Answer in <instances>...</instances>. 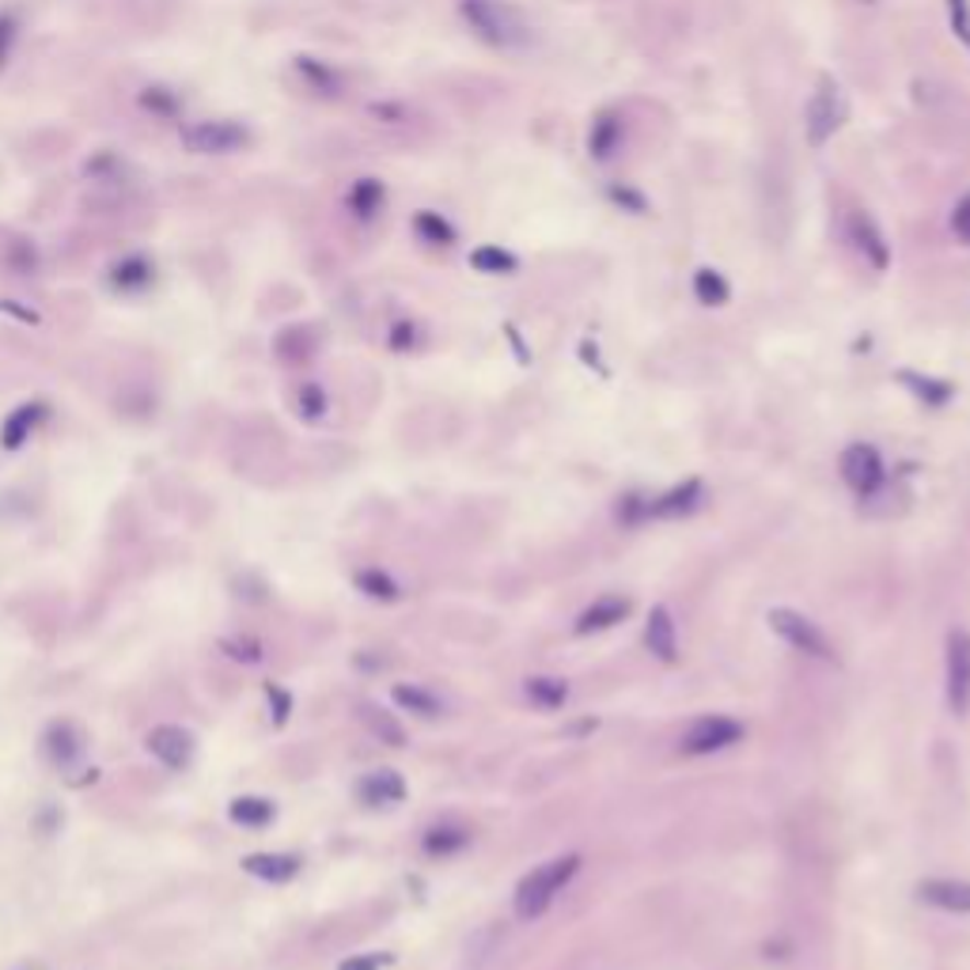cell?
<instances>
[{"label":"cell","instance_id":"8992f818","mask_svg":"<svg viewBox=\"0 0 970 970\" xmlns=\"http://www.w3.org/2000/svg\"><path fill=\"white\" fill-rule=\"evenodd\" d=\"M804 126H808V145L823 148L834 129L842 126V92H838L834 80H819V92L811 95L808 114H804Z\"/></svg>","mask_w":970,"mask_h":970},{"label":"cell","instance_id":"e575fe53","mask_svg":"<svg viewBox=\"0 0 970 970\" xmlns=\"http://www.w3.org/2000/svg\"><path fill=\"white\" fill-rule=\"evenodd\" d=\"M951 232L963 243H970V194L956 205V212H951Z\"/></svg>","mask_w":970,"mask_h":970},{"label":"cell","instance_id":"f35d334b","mask_svg":"<svg viewBox=\"0 0 970 970\" xmlns=\"http://www.w3.org/2000/svg\"><path fill=\"white\" fill-rule=\"evenodd\" d=\"M15 43V20L12 15H0V65L8 61V49Z\"/></svg>","mask_w":970,"mask_h":970},{"label":"cell","instance_id":"e0dca14e","mask_svg":"<svg viewBox=\"0 0 970 970\" xmlns=\"http://www.w3.org/2000/svg\"><path fill=\"white\" fill-rule=\"evenodd\" d=\"M43 402H27V406H20L12 417L4 422V429H0V443H4L8 451L23 448V440H31V432H35V425L43 422Z\"/></svg>","mask_w":970,"mask_h":970},{"label":"cell","instance_id":"3957f363","mask_svg":"<svg viewBox=\"0 0 970 970\" xmlns=\"http://www.w3.org/2000/svg\"><path fill=\"white\" fill-rule=\"evenodd\" d=\"M766 622H770V630H774L781 640H788V645L796 648V653L816 656V660H834V645H830V637L811 619H804L800 611L777 607V611H770Z\"/></svg>","mask_w":970,"mask_h":970},{"label":"cell","instance_id":"f546056e","mask_svg":"<svg viewBox=\"0 0 970 970\" xmlns=\"http://www.w3.org/2000/svg\"><path fill=\"white\" fill-rule=\"evenodd\" d=\"M417 232H422L429 243H437V246H451V240H455L451 224H448V220H440L437 212H417Z\"/></svg>","mask_w":970,"mask_h":970},{"label":"cell","instance_id":"7c38bea8","mask_svg":"<svg viewBox=\"0 0 970 970\" xmlns=\"http://www.w3.org/2000/svg\"><path fill=\"white\" fill-rule=\"evenodd\" d=\"M645 640H648V648H653L656 660H663V663L679 660V633H675V622H671L668 607H653L648 626H645Z\"/></svg>","mask_w":970,"mask_h":970},{"label":"cell","instance_id":"30bf717a","mask_svg":"<svg viewBox=\"0 0 970 970\" xmlns=\"http://www.w3.org/2000/svg\"><path fill=\"white\" fill-rule=\"evenodd\" d=\"M917 899L948 914H970V884L967 879H922Z\"/></svg>","mask_w":970,"mask_h":970},{"label":"cell","instance_id":"cb8c5ba5","mask_svg":"<svg viewBox=\"0 0 970 970\" xmlns=\"http://www.w3.org/2000/svg\"><path fill=\"white\" fill-rule=\"evenodd\" d=\"M394 705H402V709L417 713V717H440V697H432L429 690L422 686H394Z\"/></svg>","mask_w":970,"mask_h":970},{"label":"cell","instance_id":"d6a6232c","mask_svg":"<svg viewBox=\"0 0 970 970\" xmlns=\"http://www.w3.org/2000/svg\"><path fill=\"white\" fill-rule=\"evenodd\" d=\"M300 72H308V80L315 88H323L326 95L334 92V88H338V80H334V72H326V69H319L315 61H300Z\"/></svg>","mask_w":970,"mask_h":970},{"label":"cell","instance_id":"d6986e66","mask_svg":"<svg viewBox=\"0 0 970 970\" xmlns=\"http://www.w3.org/2000/svg\"><path fill=\"white\" fill-rule=\"evenodd\" d=\"M46 743H49V754H54L61 766H69V762H77L80 754H84V736H80V728L69 725V720L49 728Z\"/></svg>","mask_w":970,"mask_h":970},{"label":"cell","instance_id":"9c48e42d","mask_svg":"<svg viewBox=\"0 0 970 970\" xmlns=\"http://www.w3.org/2000/svg\"><path fill=\"white\" fill-rule=\"evenodd\" d=\"M148 751L163 762L168 770H183L194 759V736L178 725H160L148 731Z\"/></svg>","mask_w":970,"mask_h":970},{"label":"cell","instance_id":"836d02e7","mask_svg":"<svg viewBox=\"0 0 970 970\" xmlns=\"http://www.w3.org/2000/svg\"><path fill=\"white\" fill-rule=\"evenodd\" d=\"M902 380L922 394L925 402H944V399H948V388H944V383H928V380H917V376H902Z\"/></svg>","mask_w":970,"mask_h":970},{"label":"cell","instance_id":"5b68a950","mask_svg":"<svg viewBox=\"0 0 970 970\" xmlns=\"http://www.w3.org/2000/svg\"><path fill=\"white\" fill-rule=\"evenodd\" d=\"M739 739H743V725L713 713V717H697L694 725L682 731L679 751L682 754H713V751H725V747L739 743Z\"/></svg>","mask_w":970,"mask_h":970},{"label":"cell","instance_id":"ffe728a7","mask_svg":"<svg viewBox=\"0 0 970 970\" xmlns=\"http://www.w3.org/2000/svg\"><path fill=\"white\" fill-rule=\"evenodd\" d=\"M466 842H471V830L440 823V827L425 830V842L422 845H425V853H432V857H451V853H459Z\"/></svg>","mask_w":970,"mask_h":970},{"label":"cell","instance_id":"603a6c76","mask_svg":"<svg viewBox=\"0 0 970 970\" xmlns=\"http://www.w3.org/2000/svg\"><path fill=\"white\" fill-rule=\"evenodd\" d=\"M232 823L254 827V830L274 823V800H262V796H240V800H232Z\"/></svg>","mask_w":970,"mask_h":970},{"label":"cell","instance_id":"4dcf8cb0","mask_svg":"<svg viewBox=\"0 0 970 970\" xmlns=\"http://www.w3.org/2000/svg\"><path fill=\"white\" fill-rule=\"evenodd\" d=\"M224 653L232 656V660H243V663H258L262 660V645L251 637L243 640H224Z\"/></svg>","mask_w":970,"mask_h":970},{"label":"cell","instance_id":"2e32d148","mask_svg":"<svg viewBox=\"0 0 970 970\" xmlns=\"http://www.w3.org/2000/svg\"><path fill=\"white\" fill-rule=\"evenodd\" d=\"M850 235H853V243H857V251L865 254V258L873 262L876 269H887V262H891V251H887L884 235H879V228L865 217V212H857V217H853Z\"/></svg>","mask_w":970,"mask_h":970},{"label":"cell","instance_id":"ac0fdd59","mask_svg":"<svg viewBox=\"0 0 970 970\" xmlns=\"http://www.w3.org/2000/svg\"><path fill=\"white\" fill-rule=\"evenodd\" d=\"M360 720H365V728L372 731L380 743H388V747H402V743H406V728L394 720V713L380 709V705H360Z\"/></svg>","mask_w":970,"mask_h":970},{"label":"cell","instance_id":"277c9868","mask_svg":"<svg viewBox=\"0 0 970 970\" xmlns=\"http://www.w3.org/2000/svg\"><path fill=\"white\" fill-rule=\"evenodd\" d=\"M944 686H948V709L956 717L970 713V633H948V656H944Z\"/></svg>","mask_w":970,"mask_h":970},{"label":"cell","instance_id":"6da1fadb","mask_svg":"<svg viewBox=\"0 0 970 970\" xmlns=\"http://www.w3.org/2000/svg\"><path fill=\"white\" fill-rule=\"evenodd\" d=\"M459 12L471 23V31L489 46L520 49L531 43V27L523 12L508 0H459Z\"/></svg>","mask_w":970,"mask_h":970},{"label":"cell","instance_id":"5bb4252c","mask_svg":"<svg viewBox=\"0 0 970 970\" xmlns=\"http://www.w3.org/2000/svg\"><path fill=\"white\" fill-rule=\"evenodd\" d=\"M357 796L372 808H388V804H399L406 796V781H402L394 770H376L357 785Z\"/></svg>","mask_w":970,"mask_h":970},{"label":"cell","instance_id":"4316f807","mask_svg":"<svg viewBox=\"0 0 970 970\" xmlns=\"http://www.w3.org/2000/svg\"><path fill=\"white\" fill-rule=\"evenodd\" d=\"M111 281L118 285V289H145V285H152V266H148L145 258H122L118 266H114Z\"/></svg>","mask_w":970,"mask_h":970},{"label":"cell","instance_id":"83f0119b","mask_svg":"<svg viewBox=\"0 0 970 970\" xmlns=\"http://www.w3.org/2000/svg\"><path fill=\"white\" fill-rule=\"evenodd\" d=\"M471 266L482 269V274H512L516 258L508 251H500V246H478V251L471 254Z\"/></svg>","mask_w":970,"mask_h":970},{"label":"cell","instance_id":"d4e9b609","mask_svg":"<svg viewBox=\"0 0 970 970\" xmlns=\"http://www.w3.org/2000/svg\"><path fill=\"white\" fill-rule=\"evenodd\" d=\"M380 205H383V186L376 183V178H360V183L353 186L349 209L357 212L360 220H372L376 212H380Z\"/></svg>","mask_w":970,"mask_h":970},{"label":"cell","instance_id":"f1b7e54d","mask_svg":"<svg viewBox=\"0 0 970 970\" xmlns=\"http://www.w3.org/2000/svg\"><path fill=\"white\" fill-rule=\"evenodd\" d=\"M357 588L365 591V596H372V599H383V603H391V599H399V584H394L388 573H380V569H365V573H357Z\"/></svg>","mask_w":970,"mask_h":970},{"label":"cell","instance_id":"44dd1931","mask_svg":"<svg viewBox=\"0 0 970 970\" xmlns=\"http://www.w3.org/2000/svg\"><path fill=\"white\" fill-rule=\"evenodd\" d=\"M622 141V122L614 118V114H603V118L591 122V137H588V148L596 160H611V152L619 148Z\"/></svg>","mask_w":970,"mask_h":970},{"label":"cell","instance_id":"9a60e30c","mask_svg":"<svg viewBox=\"0 0 970 970\" xmlns=\"http://www.w3.org/2000/svg\"><path fill=\"white\" fill-rule=\"evenodd\" d=\"M630 614V599L622 596H603L588 607V611L577 619V633H599V630H611L614 622H622Z\"/></svg>","mask_w":970,"mask_h":970},{"label":"cell","instance_id":"d590c367","mask_svg":"<svg viewBox=\"0 0 970 970\" xmlns=\"http://www.w3.org/2000/svg\"><path fill=\"white\" fill-rule=\"evenodd\" d=\"M388 963H391V956H383V951H372V956H353V959H345L342 970H380V967H388Z\"/></svg>","mask_w":970,"mask_h":970},{"label":"cell","instance_id":"4fadbf2b","mask_svg":"<svg viewBox=\"0 0 970 970\" xmlns=\"http://www.w3.org/2000/svg\"><path fill=\"white\" fill-rule=\"evenodd\" d=\"M243 873L266 879V884H289L300 873V857L296 853H251V857H243Z\"/></svg>","mask_w":970,"mask_h":970},{"label":"cell","instance_id":"ba28073f","mask_svg":"<svg viewBox=\"0 0 970 970\" xmlns=\"http://www.w3.org/2000/svg\"><path fill=\"white\" fill-rule=\"evenodd\" d=\"M842 478L853 493H861V497L879 489V482H884V459H879L873 443H853V448H845Z\"/></svg>","mask_w":970,"mask_h":970},{"label":"cell","instance_id":"8d00e7d4","mask_svg":"<svg viewBox=\"0 0 970 970\" xmlns=\"http://www.w3.org/2000/svg\"><path fill=\"white\" fill-rule=\"evenodd\" d=\"M326 409V399H323V391L319 388H303L300 391V414H308V417H319Z\"/></svg>","mask_w":970,"mask_h":970},{"label":"cell","instance_id":"484cf974","mask_svg":"<svg viewBox=\"0 0 970 970\" xmlns=\"http://www.w3.org/2000/svg\"><path fill=\"white\" fill-rule=\"evenodd\" d=\"M694 296L705 303V308H720V303H728V281L717 274V269H697Z\"/></svg>","mask_w":970,"mask_h":970},{"label":"cell","instance_id":"7402d4cb","mask_svg":"<svg viewBox=\"0 0 970 970\" xmlns=\"http://www.w3.org/2000/svg\"><path fill=\"white\" fill-rule=\"evenodd\" d=\"M523 694L531 697L539 709H562L565 697H569V686H565L562 679H550V675H534L528 679V686H523Z\"/></svg>","mask_w":970,"mask_h":970},{"label":"cell","instance_id":"52a82bcc","mask_svg":"<svg viewBox=\"0 0 970 970\" xmlns=\"http://www.w3.org/2000/svg\"><path fill=\"white\" fill-rule=\"evenodd\" d=\"M246 141H251V134L235 122H194L183 129V145L197 155H228Z\"/></svg>","mask_w":970,"mask_h":970},{"label":"cell","instance_id":"8fae6325","mask_svg":"<svg viewBox=\"0 0 970 970\" xmlns=\"http://www.w3.org/2000/svg\"><path fill=\"white\" fill-rule=\"evenodd\" d=\"M697 500H702V485H697V482H686V485H679V489L663 493V497L648 500V505H637V500H633L630 512H633V508H640V512L653 516V520H671V516H686V512H694Z\"/></svg>","mask_w":970,"mask_h":970},{"label":"cell","instance_id":"ab89813d","mask_svg":"<svg viewBox=\"0 0 970 970\" xmlns=\"http://www.w3.org/2000/svg\"><path fill=\"white\" fill-rule=\"evenodd\" d=\"M266 694H269V705H274V702H277V725H281V720H285V717H289V709H292L289 694H285V690H277V686H269V690H266Z\"/></svg>","mask_w":970,"mask_h":970},{"label":"cell","instance_id":"1f68e13d","mask_svg":"<svg viewBox=\"0 0 970 970\" xmlns=\"http://www.w3.org/2000/svg\"><path fill=\"white\" fill-rule=\"evenodd\" d=\"M948 12H951V31L970 46V0H948Z\"/></svg>","mask_w":970,"mask_h":970},{"label":"cell","instance_id":"7a4b0ae2","mask_svg":"<svg viewBox=\"0 0 970 970\" xmlns=\"http://www.w3.org/2000/svg\"><path fill=\"white\" fill-rule=\"evenodd\" d=\"M577 868H580L577 853H565V857H554V861H546V865L531 868V873L520 879V887H516V917L534 922V917L546 914L550 902L565 891V884H569L573 876H577Z\"/></svg>","mask_w":970,"mask_h":970},{"label":"cell","instance_id":"74e56055","mask_svg":"<svg viewBox=\"0 0 970 970\" xmlns=\"http://www.w3.org/2000/svg\"><path fill=\"white\" fill-rule=\"evenodd\" d=\"M145 106L148 111H155V114H175V99H168L163 95V88H148L145 92Z\"/></svg>","mask_w":970,"mask_h":970}]
</instances>
